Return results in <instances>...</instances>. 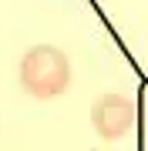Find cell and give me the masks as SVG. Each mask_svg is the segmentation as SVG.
I'll return each mask as SVG.
<instances>
[{
	"label": "cell",
	"instance_id": "1",
	"mask_svg": "<svg viewBox=\"0 0 148 151\" xmlns=\"http://www.w3.org/2000/svg\"><path fill=\"white\" fill-rule=\"evenodd\" d=\"M71 84V60L54 44H37L20 57V87L37 101H54Z\"/></svg>",
	"mask_w": 148,
	"mask_h": 151
},
{
	"label": "cell",
	"instance_id": "2",
	"mask_svg": "<svg viewBox=\"0 0 148 151\" xmlns=\"http://www.w3.org/2000/svg\"><path fill=\"white\" fill-rule=\"evenodd\" d=\"M91 124L104 141L128 138L138 128V104L128 94H101L91 108Z\"/></svg>",
	"mask_w": 148,
	"mask_h": 151
}]
</instances>
